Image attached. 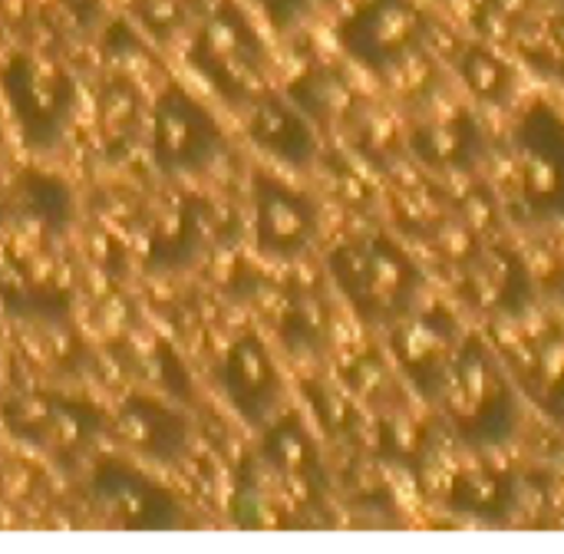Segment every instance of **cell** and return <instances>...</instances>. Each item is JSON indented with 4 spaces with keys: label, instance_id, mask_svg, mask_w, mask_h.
<instances>
[{
    "label": "cell",
    "instance_id": "83f0119b",
    "mask_svg": "<svg viewBox=\"0 0 564 554\" xmlns=\"http://www.w3.org/2000/svg\"><path fill=\"white\" fill-rule=\"evenodd\" d=\"M522 53L545 76H564V20L542 23L535 36L522 46Z\"/></svg>",
    "mask_w": 564,
    "mask_h": 554
},
{
    "label": "cell",
    "instance_id": "8992f818",
    "mask_svg": "<svg viewBox=\"0 0 564 554\" xmlns=\"http://www.w3.org/2000/svg\"><path fill=\"white\" fill-rule=\"evenodd\" d=\"M0 86L23 139L33 149H50L63 135L76 102L63 63L46 53H13L0 69Z\"/></svg>",
    "mask_w": 564,
    "mask_h": 554
},
{
    "label": "cell",
    "instance_id": "8fae6325",
    "mask_svg": "<svg viewBox=\"0 0 564 554\" xmlns=\"http://www.w3.org/2000/svg\"><path fill=\"white\" fill-rule=\"evenodd\" d=\"M221 390L231 410L248 423L264 430L281 410L284 380L271 347L258 334H241L221 360Z\"/></svg>",
    "mask_w": 564,
    "mask_h": 554
},
{
    "label": "cell",
    "instance_id": "4316f807",
    "mask_svg": "<svg viewBox=\"0 0 564 554\" xmlns=\"http://www.w3.org/2000/svg\"><path fill=\"white\" fill-rule=\"evenodd\" d=\"M53 406H56V400H46V397H17L3 406V423L10 433H17L23 439L46 443Z\"/></svg>",
    "mask_w": 564,
    "mask_h": 554
},
{
    "label": "cell",
    "instance_id": "277c9868",
    "mask_svg": "<svg viewBox=\"0 0 564 554\" xmlns=\"http://www.w3.org/2000/svg\"><path fill=\"white\" fill-rule=\"evenodd\" d=\"M512 185L532 221H564V116L552 102L522 109L512 129Z\"/></svg>",
    "mask_w": 564,
    "mask_h": 554
},
{
    "label": "cell",
    "instance_id": "5b68a950",
    "mask_svg": "<svg viewBox=\"0 0 564 554\" xmlns=\"http://www.w3.org/2000/svg\"><path fill=\"white\" fill-rule=\"evenodd\" d=\"M433 17L416 0H360L337 26V43L354 63L390 76L423 53Z\"/></svg>",
    "mask_w": 564,
    "mask_h": 554
},
{
    "label": "cell",
    "instance_id": "603a6c76",
    "mask_svg": "<svg viewBox=\"0 0 564 554\" xmlns=\"http://www.w3.org/2000/svg\"><path fill=\"white\" fill-rule=\"evenodd\" d=\"M99 430V413L89 403H59L53 406V420H50V436L46 443H53L63 453L83 449Z\"/></svg>",
    "mask_w": 564,
    "mask_h": 554
},
{
    "label": "cell",
    "instance_id": "484cf974",
    "mask_svg": "<svg viewBox=\"0 0 564 554\" xmlns=\"http://www.w3.org/2000/svg\"><path fill=\"white\" fill-rule=\"evenodd\" d=\"M23 195H26V205H23V208L36 211L53 231H59V228L69 225L73 202H69V192H66L63 182H56V178H50V175H30Z\"/></svg>",
    "mask_w": 564,
    "mask_h": 554
},
{
    "label": "cell",
    "instance_id": "f1b7e54d",
    "mask_svg": "<svg viewBox=\"0 0 564 554\" xmlns=\"http://www.w3.org/2000/svg\"><path fill=\"white\" fill-rule=\"evenodd\" d=\"M188 10L192 7L185 0H139L142 26L152 30L155 36H172L175 30H182Z\"/></svg>",
    "mask_w": 564,
    "mask_h": 554
},
{
    "label": "cell",
    "instance_id": "7c38bea8",
    "mask_svg": "<svg viewBox=\"0 0 564 554\" xmlns=\"http://www.w3.org/2000/svg\"><path fill=\"white\" fill-rule=\"evenodd\" d=\"M248 135L261 152L291 169H311L321 155L317 122L291 96L264 93L261 99H254L248 116Z\"/></svg>",
    "mask_w": 564,
    "mask_h": 554
},
{
    "label": "cell",
    "instance_id": "3957f363",
    "mask_svg": "<svg viewBox=\"0 0 564 554\" xmlns=\"http://www.w3.org/2000/svg\"><path fill=\"white\" fill-rule=\"evenodd\" d=\"M192 63L235 106H251L268 89V50L241 7H215L195 33Z\"/></svg>",
    "mask_w": 564,
    "mask_h": 554
},
{
    "label": "cell",
    "instance_id": "1f68e13d",
    "mask_svg": "<svg viewBox=\"0 0 564 554\" xmlns=\"http://www.w3.org/2000/svg\"><path fill=\"white\" fill-rule=\"evenodd\" d=\"M185 3H188V7H195V3H202V0H185Z\"/></svg>",
    "mask_w": 564,
    "mask_h": 554
},
{
    "label": "cell",
    "instance_id": "5bb4252c",
    "mask_svg": "<svg viewBox=\"0 0 564 554\" xmlns=\"http://www.w3.org/2000/svg\"><path fill=\"white\" fill-rule=\"evenodd\" d=\"M406 152L433 172H473L486 155V135L473 112H449L416 122L406 132Z\"/></svg>",
    "mask_w": 564,
    "mask_h": 554
},
{
    "label": "cell",
    "instance_id": "cb8c5ba5",
    "mask_svg": "<svg viewBox=\"0 0 564 554\" xmlns=\"http://www.w3.org/2000/svg\"><path fill=\"white\" fill-rule=\"evenodd\" d=\"M532 23V0H482L476 10V26L489 40H516Z\"/></svg>",
    "mask_w": 564,
    "mask_h": 554
},
{
    "label": "cell",
    "instance_id": "52a82bcc",
    "mask_svg": "<svg viewBox=\"0 0 564 554\" xmlns=\"http://www.w3.org/2000/svg\"><path fill=\"white\" fill-rule=\"evenodd\" d=\"M225 152V129L188 89L169 83L152 106V159L169 175H195Z\"/></svg>",
    "mask_w": 564,
    "mask_h": 554
},
{
    "label": "cell",
    "instance_id": "7a4b0ae2",
    "mask_svg": "<svg viewBox=\"0 0 564 554\" xmlns=\"http://www.w3.org/2000/svg\"><path fill=\"white\" fill-rule=\"evenodd\" d=\"M337 294L367 327H393L423 304L426 274L410 251L387 235L340 241L327 254Z\"/></svg>",
    "mask_w": 564,
    "mask_h": 554
},
{
    "label": "cell",
    "instance_id": "ac0fdd59",
    "mask_svg": "<svg viewBox=\"0 0 564 554\" xmlns=\"http://www.w3.org/2000/svg\"><path fill=\"white\" fill-rule=\"evenodd\" d=\"M456 76L473 93V99H479L482 106H492V109H506L519 96L516 66L499 50H492L489 43H479V40L463 43L456 50Z\"/></svg>",
    "mask_w": 564,
    "mask_h": 554
},
{
    "label": "cell",
    "instance_id": "d6986e66",
    "mask_svg": "<svg viewBox=\"0 0 564 554\" xmlns=\"http://www.w3.org/2000/svg\"><path fill=\"white\" fill-rule=\"evenodd\" d=\"M317 126H340L360 116V96L354 83L334 66H314L288 93Z\"/></svg>",
    "mask_w": 564,
    "mask_h": 554
},
{
    "label": "cell",
    "instance_id": "4fadbf2b",
    "mask_svg": "<svg viewBox=\"0 0 564 554\" xmlns=\"http://www.w3.org/2000/svg\"><path fill=\"white\" fill-rule=\"evenodd\" d=\"M466 297L489 311V314H506L519 317L532 304V274L525 261L502 248V245H486L476 248L466 261Z\"/></svg>",
    "mask_w": 564,
    "mask_h": 554
},
{
    "label": "cell",
    "instance_id": "7402d4cb",
    "mask_svg": "<svg viewBox=\"0 0 564 554\" xmlns=\"http://www.w3.org/2000/svg\"><path fill=\"white\" fill-rule=\"evenodd\" d=\"M139 93L129 79H112L102 93H99V132L109 142H126L129 132L135 129L139 119Z\"/></svg>",
    "mask_w": 564,
    "mask_h": 554
},
{
    "label": "cell",
    "instance_id": "9c48e42d",
    "mask_svg": "<svg viewBox=\"0 0 564 554\" xmlns=\"http://www.w3.org/2000/svg\"><path fill=\"white\" fill-rule=\"evenodd\" d=\"M89 499L109 525L162 532L182 522V509L169 489L142 476L122 459H106L89 479Z\"/></svg>",
    "mask_w": 564,
    "mask_h": 554
},
{
    "label": "cell",
    "instance_id": "4dcf8cb0",
    "mask_svg": "<svg viewBox=\"0 0 564 554\" xmlns=\"http://www.w3.org/2000/svg\"><path fill=\"white\" fill-rule=\"evenodd\" d=\"M13 486V492H10V499L13 502H20V499H26L30 496V489H33V472L30 469H23V466H10L7 472H3V492Z\"/></svg>",
    "mask_w": 564,
    "mask_h": 554
},
{
    "label": "cell",
    "instance_id": "d4e9b609",
    "mask_svg": "<svg viewBox=\"0 0 564 554\" xmlns=\"http://www.w3.org/2000/svg\"><path fill=\"white\" fill-rule=\"evenodd\" d=\"M535 397L545 413L564 426V337L545 344L535 363Z\"/></svg>",
    "mask_w": 564,
    "mask_h": 554
},
{
    "label": "cell",
    "instance_id": "f546056e",
    "mask_svg": "<svg viewBox=\"0 0 564 554\" xmlns=\"http://www.w3.org/2000/svg\"><path fill=\"white\" fill-rule=\"evenodd\" d=\"M278 30H294L314 13V0H254Z\"/></svg>",
    "mask_w": 564,
    "mask_h": 554
},
{
    "label": "cell",
    "instance_id": "ba28073f",
    "mask_svg": "<svg viewBox=\"0 0 564 554\" xmlns=\"http://www.w3.org/2000/svg\"><path fill=\"white\" fill-rule=\"evenodd\" d=\"M254 245L274 261L304 258L324 231L321 205L311 192L288 185L278 175L254 172Z\"/></svg>",
    "mask_w": 564,
    "mask_h": 554
},
{
    "label": "cell",
    "instance_id": "ffe728a7",
    "mask_svg": "<svg viewBox=\"0 0 564 554\" xmlns=\"http://www.w3.org/2000/svg\"><path fill=\"white\" fill-rule=\"evenodd\" d=\"M512 502H516V486L509 482V476L492 469L463 472L449 489V506L473 519H499Z\"/></svg>",
    "mask_w": 564,
    "mask_h": 554
},
{
    "label": "cell",
    "instance_id": "44dd1931",
    "mask_svg": "<svg viewBox=\"0 0 564 554\" xmlns=\"http://www.w3.org/2000/svg\"><path fill=\"white\" fill-rule=\"evenodd\" d=\"M284 340L291 350L321 354L330 340V311L317 294H297L284 311Z\"/></svg>",
    "mask_w": 564,
    "mask_h": 554
},
{
    "label": "cell",
    "instance_id": "9a60e30c",
    "mask_svg": "<svg viewBox=\"0 0 564 554\" xmlns=\"http://www.w3.org/2000/svg\"><path fill=\"white\" fill-rule=\"evenodd\" d=\"M112 430L126 449H135L139 456L155 459V463L182 459L188 449V436H192L182 410L152 397H129L119 406Z\"/></svg>",
    "mask_w": 564,
    "mask_h": 554
},
{
    "label": "cell",
    "instance_id": "6da1fadb",
    "mask_svg": "<svg viewBox=\"0 0 564 554\" xmlns=\"http://www.w3.org/2000/svg\"><path fill=\"white\" fill-rule=\"evenodd\" d=\"M430 403L440 406L446 426L473 449L506 446L522 426L516 380L479 334L463 337Z\"/></svg>",
    "mask_w": 564,
    "mask_h": 554
},
{
    "label": "cell",
    "instance_id": "e0dca14e",
    "mask_svg": "<svg viewBox=\"0 0 564 554\" xmlns=\"http://www.w3.org/2000/svg\"><path fill=\"white\" fill-rule=\"evenodd\" d=\"M205 221H208V208L195 205V202H172L162 205L145 228V241H149V258L162 268H182L188 264L202 245H205Z\"/></svg>",
    "mask_w": 564,
    "mask_h": 554
},
{
    "label": "cell",
    "instance_id": "30bf717a",
    "mask_svg": "<svg viewBox=\"0 0 564 554\" xmlns=\"http://www.w3.org/2000/svg\"><path fill=\"white\" fill-rule=\"evenodd\" d=\"M463 330L453 321V314L446 311H413L410 317H403L400 324L390 327V354L397 360V370L403 373V380L426 400H433V393L440 390L459 344H463Z\"/></svg>",
    "mask_w": 564,
    "mask_h": 554
},
{
    "label": "cell",
    "instance_id": "2e32d148",
    "mask_svg": "<svg viewBox=\"0 0 564 554\" xmlns=\"http://www.w3.org/2000/svg\"><path fill=\"white\" fill-rule=\"evenodd\" d=\"M261 456L284 482L297 486L307 499L324 489V456L301 416H274L271 423H264Z\"/></svg>",
    "mask_w": 564,
    "mask_h": 554
}]
</instances>
